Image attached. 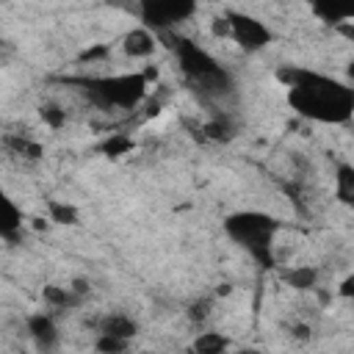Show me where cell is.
<instances>
[{
  "instance_id": "cell-1",
  "label": "cell",
  "mask_w": 354,
  "mask_h": 354,
  "mask_svg": "<svg viewBox=\"0 0 354 354\" xmlns=\"http://www.w3.org/2000/svg\"><path fill=\"white\" fill-rule=\"evenodd\" d=\"M277 81L288 86V103L296 114L316 122H346L354 114V89L307 73L299 66L277 69Z\"/></svg>"
},
{
  "instance_id": "cell-2",
  "label": "cell",
  "mask_w": 354,
  "mask_h": 354,
  "mask_svg": "<svg viewBox=\"0 0 354 354\" xmlns=\"http://www.w3.org/2000/svg\"><path fill=\"white\" fill-rule=\"evenodd\" d=\"M225 230L233 241H238L241 246L249 249L252 257H257L263 266H271V238L277 233V222L266 214H257V210H246V214H233L225 222Z\"/></svg>"
},
{
  "instance_id": "cell-3",
  "label": "cell",
  "mask_w": 354,
  "mask_h": 354,
  "mask_svg": "<svg viewBox=\"0 0 354 354\" xmlns=\"http://www.w3.org/2000/svg\"><path fill=\"white\" fill-rule=\"evenodd\" d=\"M86 97L100 108H136L147 94L144 75H116V78H97L84 81Z\"/></svg>"
},
{
  "instance_id": "cell-4",
  "label": "cell",
  "mask_w": 354,
  "mask_h": 354,
  "mask_svg": "<svg viewBox=\"0 0 354 354\" xmlns=\"http://www.w3.org/2000/svg\"><path fill=\"white\" fill-rule=\"evenodd\" d=\"M164 39H169L172 45V50L177 53V61H180V66H183V73L191 78V81H202V78H207V75H214V73H219V64L210 58L199 45H194L191 39H183V36H172L169 31L166 34H161Z\"/></svg>"
},
{
  "instance_id": "cell-5",
  "label": "cell",
  "mask_w": 354,
  "mask_h": 354,
  "mask_svg": "<svg viewBox=\"0 0 354 354\" xmlns=\"http://www.w3.org/2000/svg\"><path fill=\"white\" fill-rule=\"evenodd\" d=\"M197 12L194 3H155V0H147V3H141V20H144L147 31L155 28L158 34H166L175 23H183L188 20L191 14Z\"/></svg>"
},
{
  "instance_id": "cell-6",
  "label": "cell",
  "mask_w": 354,
  "mask_h": 354,
  "mask_svg": "<svg viewBox=\"0 0 354 354\" xmlns=\"http://www.w3.org/2000/svg\"><path fill=\"white\" fill-rule=\"evenodd\" d=\"M227 17H230V23H233V39H236L244 50H260V47H266V45L271 42V31H268L263 23H257L255 17L238 14V12H230Z\"/></svg>"
},
{
  "instance_id": "cell-7",
  "label": "cell",
  "mask_w": 354,
  "mask_h": 354,
  "mask_svg": "<svg viewBox=\"0 0 354 354\" xmlns=\"http://www.w3.org/2000/svg\"><path fill=\"white\" fill-rule=\"evenodd\" d=\"M28 332H31V338L36 340V346L39 349H53L55 343H58V329H55V321L50 318V316H45V313H36V316H31L28 318Z\"/></svg>"
},
{
  "instance_id": "cell-8",
  "label": "cell",
  "mask_w": 354,
  "mask_h": 354,
  "mask_svg": "<svg viewBox=\"0 0 354 354\" xmlns=\"http://www.w3.org/2000/svg\"><path fill=\"white\" fill-rule=\"evenodd\" d=\"M122 47H125V53L133 55V58H147V55L155 53V36H153L147 28H133V31L125 36Z\"/></svg>"
},
{
  "instance_id": "cell-9",
  "label": "cell",
  "mask_w": 354,
  "mask_h": 354,
  "mask_svg": "<svg viewBox=\"0 0 354 354\" xmlns=\"http://www.w3.org/2000/svg\"><path fill=\"white\" fill-rule=\"evenodd\" d=\"M138 332V324L122 313H114V316H105L100 321V335H114V338H122V340H130L136 338Z\"/></svg>"
},
{
  "instance_id": "cell-10",
  "label": "cell",
  "mask_w": 354,
  "mask_h": 354,
  "mask_svg": "<svg viewBox=\"0 0 354 354\" xmlns=\"http://www.w3.org/2000/svg\"><path fill=\"white\" fill-rule=\"evenodd\" d=\"M282 282H288V286L296 288V291H313L316 282H318V271L310 268V266H296V268L282 271Z\"/></svg>"
},
{
  "instance_id": "cell-11",
  "label": "cell",
  "mask_w": 354,
  "mask_h": 354,
  "mask_svg": "<svg viewBox=\"0 0 354 354\" xmlns=\"http://www.w3.org/2000/svg\"><path fill=\"white\" fill-rule=\"evenodd\" d=\"M321 23L329 25H346L349 20H354V6H332V3H316L310 9Z\"/></svg>"
},
{
  "instance_id": "cell-12",
  "label": "cell",
  "mask_w": 354,
  "mask_h": 354,
  "mask_svg": "<svg viewBox=\"0 0 354 354\" xmlns=\"http://www.w3.org/2000/svg\"><path fill=\"white\" fill-rule=\"evenodd\" d=\"M42 296L45 302L53 307V310H64V307H78L84 299L78 294H73L69 288H58V286H45L42 288Z\"/></svg>"
},
{
  "instance_id": "cell-13",
  "label": "cell",
  "mask_w": 354,
  "mask_h": 354,
  "mask_svg": "<svg viewBox=\"0 0 354 354\" xmlns=\"http://www.w3.org/2000/svg\"><path fill=\"white\" fill-rule=\"evenodd\" d=\"M3 144H6L14 155H23V158H28V161H39V158H42V147L36 144V141L25 138V136H6Z\"/></svg>"
},
{
  "instance_id": "cell-14",
  "label": "cell",
  "mask_w": 354,
  "mask_h": 354,
  "mask_svg": "<svg viewBox=\"0 0 354 354\" xmlns=\"http://www.w3.org/2000/svg\"><path fill=\"white\" fill-rule=\"evenodd\" d=\"M20 230H23V210L12 199H3V222H0V236L9 238V236H17Z\"/></svg>"
},
{
  "instance_id": "cell-15",
  "label": "cell",
  "mask_w": 354,
  "mask_h": 354,
  "mask_svg": "<svg viewBox=\"0 0 354 354\" xmlns=\"http://www.w3.org/2000/svg\"><path fill=\"white\" fill-rule=\"evenodd\" d=\"M227 351V338L219 332H202L194 340V354H225Z\"/></svg>"
},
{
  "instance_id": "cell-16",
  "label": "cell",
  "mask_w": 354,
  "mask_h": 354,
  "mask_svg": "<svg viewBox=\"0 0 354 354\" xmlns=\"http://www.w3.org/2000/svg\"><path fill=\"white\" fill-rule=\"evenodd\" d=\"M47 210H50V222H55V225H66V227H75L78 225V210L73 205L50 199L47 202Z\"/></svg>"
},
{
  "instance_id": "cell-17",
  "label": "cell",
  "mask_w": 354,
  "mask_h": 354,
  "mask_svg": "<svg viewBox=\"0 0 354 354\" xmlns=\"http://www.w3.org/2000/svg\"><path fill=\"white\" fill-rule=\"evenodd\" d=\"M338 199L354 207V169L338 166Z\"/></svg>"
},
{
  "instance_id": "cell-18",
  "label": "cell",
  "mask_w": 354,
  "mask_h": 354,
  "mask_svg": "<svg viewBox=\"0 0 354 354\" xmlns=\"http://www.w3.org/2000/svg\"><path fill=\"white\" fill-rule=\"evenodd\" d=\"M133 138H127V136H122V133H116V136H111L108 141H103V155H108V158H122V155H127V153H133Z\"/></svg>"
},
{
  "instance_id": "cell-19",
  "label": "cell",
  "mask_w": 354,
  "mask_h": 354,
  "mask_svg": "<svg viewBox=\"0 0 354 354\" xmlns=\"http://www.w3.org/2000/svg\"><path fill=\"white\" fill-rule=\"evenodd\" d=\"M202 133H205V138H210V141H230V138L236 136V130H233V125H230L227 119L207 122V125L202 127Z\"/></svg>"
},
{
  "instance_id": "cell-20",
  "label": "cell",
  "mask_w": 354,
  "mask_h": 354,
  "mask_svg": "<svg viewBox=\"0 0 354 354\" xmlns=\"http://www.w3.org/2000/svg\"><path fill=\"white\" fill-rule=\"evenodd\" d=\"M39 116H42L45 125H50L53 130L64 127V122H66V111H64L61 105H55V103H45V105L39 108Z\"/></svg>"
},
{
  "instance_id": "cell-21",
  "label": "cell",
  "mask_w": 354,
  "mask_h": 354,
  "mask_svg": "<svg viewBox=\"0 0 354 354\" xmlns=\"http://www.w3.org/2000/svg\"><path fill=\"white\" fill-rule=\"evenodd\" d=\"M94 349H97L100 354H125V351H127V340L114 338V335H100L97 343H94Z\"/></svg>"
},
{
  "instance_id": "cell-22",
  "label": "cell",
  "mask_w": 354,
  "mask_h": 354,
  "mask_svg": "<svg viewBox=\"0 0 354 354\" xmlns=\"http://www.w3.org/2000/svg\"><path fill=\"white\" fill-rule=\"evenodd\" d=\"M108 55H111L108 45H94V47H89V50L81 53V61L84 64H94V61H105Z\"/></svg>"
},
{
  "instance_id": "cell-23",
  "label": "cell",
  "mask_w": 354,
  "mask_h": 354,
  "mask_svg": "<svg viewBox=\"0 0 354 354\" xmlns=\"http://www.w3.org/2000/svg\"><path fill=\"white\" fill-rule=\"evenodd\" d=\"M210 31H214V36H222V39H233V23L230 17H216L214 23H210Z\"/></svg>"
},
{
  "instance_id": "cell-24",
  "label": "cell",
  "mask_w": 354,
  "mask_h": 354,
  "mask_svg": "<svg viewBox=\"0 0 354 354\" xmlns=\"http://www.w3.org/2000/svg\"><path fill=\"white\" fill-rule=\"evenodd\" d=\"M207 313H210V302H207V299H199V302H194V305L188 307V318H191V321H205Z\"/></svg>"
},
{
  "instance_id": "cell-25",
  "label": "cell",
  "mask_w": 354,
  "mask_h": 354,
  "mask_svg": "<svg viewBox=\"0 0 354 354\" xmlns=\"http://www.w3.org/2000/svg\"><path fill=\"white\" fill-rule=\"evenodd\" d=\"M338 294H340L343 299H354V274H351V277H346V279L340 282V288H338Z\"/></svg>"
},
{
  "instance_id": "cell-26",
  "label": "cell",
  "mask_w": 354,
  "mask_h": 354,
  "mask_svg": "<svg viewBox=\"0 0 354 354\" xmlns=\"http://www.w3.org/2000/svg\"><path fill=\"white\" fill-rule=\"evenodd\" d=\"M69 291H73V294H78L81 299L92 291V286H89V279H73V288H69Z\"/></svg>"
},
{
  "instance_id": "cell-27",
  "label": "cell",
  "mask_w": 354,
  "mask_h": 354,
  "mask_svg": "<svg viewBox=\"0 0 354 354\" xmlns=\"http://www.w3.org/2000/svg\"><path fill=\"white\" fill-rule=\"evenodd\" d=\"M294 338H296V340H310V338H313V329H310L307 324H296V327H294Z\"/></svg>"
},
{
  "instance_id": "cell-28",
  "label": "cell",
  "mask_w": 354,
  "mask_h": 354,
  "mask_svg": "<svg viewBox=\"0 0 354 354\" xmlns=\"http://www.w3.org/2000/svg\"><path fill=\"white\" fill-rule=\"evenodd\" d=\"M141 75H144V81H147V84H153V81H158V75H161V73H158V66H147Z\"/></svg>"
},
{
  "instance_id": "cell-29",
  "label": "cell",
  "mask_w": 354,
  "mask_h": 354,
  "mask_svg": "<svg viewBox=\"0 0 354 354\" xmlns=\"http://www.w3.org/2000/svg\"><path fill=\"white\" fill-rule=\"evenodd\" d=\"M216 294H219V296H230V294H233V286H230V282H222V286L216 288Z\"/></svg>"
},
{
  "instance_id": "cell-30",
  "label": "cell",
  "mask_w": 354,
  "mask_h": 354,
  "mask_svg": "<svg viewBox=\"0 0 354 354\" xmlns=\"http://www.w3.org/2000/svg\"><path fill=\"white\" fill-rule=\"evenodd\" d=\"M47 225L50 222H45V219H34V230H47Z\"/></svg>"
},
{
  "instance_id": "cell-31",
  "label": "cell",
  "mask_w": 354,
  "mask_h": 354,
  "mask_svg": "<svg viewBox=\"0 0 354 354\" xmlns=\"http://www.w3.org/2000/svg\"><path fill=\"white\" fill-rule=\"evenodd\" d=\"M238 354H266V351H260V349H241Z\"/></svg>"
},
{
  "instance_id": "cell-32",
  "label": "cell",
  "mask_w": 354,
  "mask_h": 354,
  "mask_svg": "<svg viewBox=\"0 0 354 354\" xmlns=\"http://www.w3.org/2000/svg\"><path fill=\"white\" fill-rule=\"evenodd\" d=\"M340 31H343L346 36H351V39H354V28H351V25H340Z\"/></svg>"
},
{
  "instance_id": "cell-33",
  "label": "cell",
  "mask_w": 354,
  "mask_h": 354,
  "mask_svg": "<svg viewBox=\"0 0 354 354\" xmlns=\"http://www.w3.org/2000/svg\"><path fill=\"white\" fill-rule=\"evenodd\" d=\"M349 78H351V81H354V61H351V64H349Z\"/></svg>"
}]
</instances>
